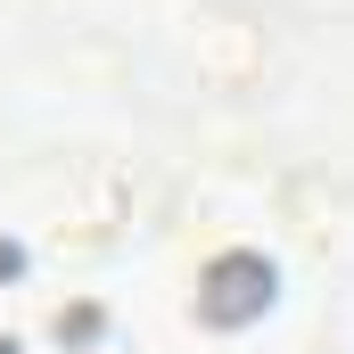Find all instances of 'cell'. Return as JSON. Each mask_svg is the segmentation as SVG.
I'll use <instances>...</instances> for the list:
<instances>
[{
    "label": "cell",
    "instance_id": "cell-1",
    "mask_svg": "<svg viewBox=\"0 0 354 354\" xmlns=\"http://www.w3.org/2000/svg\"><path fill=\"white\" fill-rule=\"evenodd\" d=\"M272 288H280V272L256 248H223L214 264L198 272V322L206 330H248V322L272 313Z\"/></svg>",
    "mask_w": 354,
    "mask_h": 354
}]
</instances>
